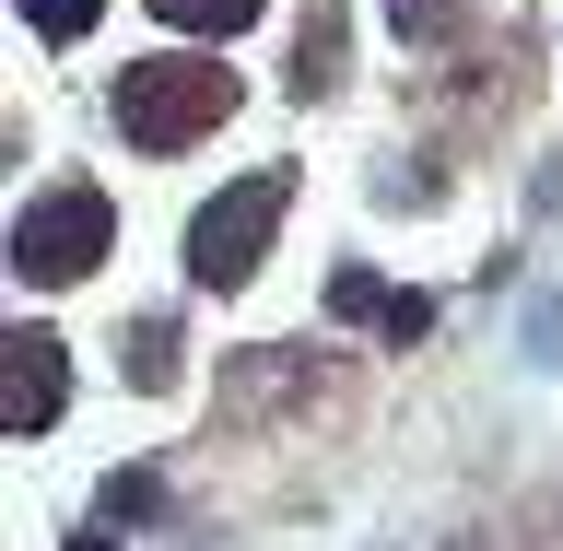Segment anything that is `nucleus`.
Wrapping results in <instances>:
<instances>
[{"mask_svg": "<svg viewBox=\"0 0 563 551\" xmlns=\"http://www.w3.org/2000/svg\"><path fill=\"white\" fill-rule=\"evenodd\" d=\"M12 12H24V24H35V35H47V47H70V35L95 24L106 0H12Z\"/></svg>", "mask_w": 563, "mask_h": 551, "instance_id": "nucleus-10", "label": "nucleus"}, {"mask_svg": "<svg viewBox=\"0 0 563 551\" xmlns=\"http://www.w3.org/2000/svg\"><path fill=\"white\" fill-rule=\"evenodd\" d=\"M282 211H294V176L282 165H258V176H235L223 200H200V223H188V282H200V294H235V282L258 271V246H271Z\"/></svg>", "mask_w": 563, "mask_h": 551, "instance_id": "nucleus-2", "label": "nucleus"}, {"mask_svg": "<svg viewBox=\"0 0 563 551\" xmlns=\"http://www.w3.org/2000/svg\"><path fill=\"white\" fill-rule=\"evenodd\" d=\"M59 399H70V352L47 341V329H12V341H0V434L35 447V434L59 422Z\"/></svg>", "mask_w": 563, "mask_h": 551, "instance_id": "nucleus-4", "label": "nucleus"}, {"mask_svg": "<svg viewBox=\"0 0 563 551\" xmlns=\"http://www.w3.org/2000/svg\"><path fill=\"white\" fill-rule=\"evenodd\" d=\"M446 551H482V540H446Z\"/></svg>", "mask_w": 563, "mask_h": 551, "instance_id": "nucleus-14", "label": "nucleus"}, {"mask_svg": "<svg viewBox=\"0 0 563 551\" xmlns=\"http://www.w3.org/2000/svg\"><path fill=\"white\" fill-rule=\"evenodd\" d=\"M352 59V12L341 0H306V24H294V95H329Z\"/></svg>", "mask_w": 563, "mask_h": 551, "instance_id": "nucleus-5", "label": "nucleus"}, {"mask_svg": "<svg viewBox=\"0 0 563 551\" xmlns=\"http://www.w3.org/2000/svg\"><path fill=\"white\" fill-rule=\"evenodd\" d=\"M329 317H387V282L376 271H329Z\"/></svg>", "mask_w": 563, "mask_h": 551, "instance_id": "nucleus-11", "label": "nucleus"}, {"mask_svg": "<svg viewBox=\"0 0 563 551\" xmlns=\"http://www.w3.org/2000/svg\"><path fill=\"white\" fill-rule=\"evenodd\" d=\"M106 517H118V528H153V517H165V482H153V470H106Z\"/></svg>", "mask_w": 563, "mask_h": 551, "instance_id": "nucleus-8", "label": "nucleus"}, {"mask_svg": "<svg viewBox=\"0 0 563 551\" xmlns=\"http://www.w3.org/2000/svg\"><path fill=\"white\" fill-rule=\"evenodd\" d=\"M106 246H118L106 188H35V200L12 211V282H82Z\"/></svg>", "mask_w": 563, "mask_h": 551, "instance_id": "nucleus-3", "label": "nucleus"}, {"mask_svg": "<svg viewBox=\"0 0 563 551\" xmlns=\"http://www.w3.org/2000/svg\"><path fill=\"white\" fill-rule=\"evenodd\" d=\"M130 376L141 387H176V329H165V317H141V329H130Z\"/></svg>", "mask_w": 563, "mask_h": 551, "instance_id": "nucleus-9", "label": "nucleus"}, {"mask_svg": "<svg viewBox=\"0 0 563 551\" xmlns=\"http://www.w3.org/2000/svg\"><path fill=\"white\" fill-rule=\"evenodd\" d=\"M153 12H165L176 35H246L258 12H271V0H153Z\"/></svg>", "mask_w": 563, "mask_h": 551, "instance_id": "nucleus-7", "label": "nucleus"}, {"mask_svg": "<svg viewBox=\"0 0 563 551\" xmlns=\"http://www.w3.org/2000/svg\"><path fill=\"white\" fill-rule=\"evenodd\" d=\"M70 551H118V540H95V528H82V540H70Z\"/></svg>", "mask_w": 563, "mask_h": 551, "instance_id": "nucleus-13", "label": "nucleus"}, {"mask_svg": "<svg viewBox=\"0 0 563 551\" xmlns=\"http://www.w3.org/2000/svg\"><path fill=\"white\" fill-rule=\"evenodd\" d=\"M387 24L411 35V47H457V35L482 24V0H387Z\"/></svg>", "mask_w": 563, "mask_h": 551, "instance_id": "nucleus-6", "label": "nucleus"}, {"mask_svg": "<svg viewBox=\"0 0 563 551\" xmlns=\"http://www.w3.org/2000/svg\"><path fill=\"white\" fill-rule=\"evenodd\" d=\"M376 329H387V341H399V352H411L422 329H434V306H422V294H387V317H376Z\"/></svg>", "mask_w": 563, "mask_h": 551, "instance_id": "nucleus-12", "label": "nucleus"}, {"mask_svg": "<svg viewBox=\"0 0 563 551\" xmlns=\"http://www.w3.org/2000/svg\"><path fill=\"white\" fill-rule=\"evenodd\" d=\"M223 106H235V70H223V59H130V70H118V130H130L141 153L211 141Z\"/></svg>", "mask_w": 563, "mask_h": 551, "instance_id": "nucleus-1", "label": "nucleus"}]
</instances>
